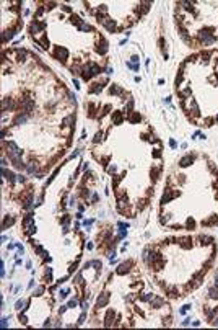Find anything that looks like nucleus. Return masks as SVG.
Listing matches in <instances>:
<instances>
[{
  "label": "nucleus",
  "mask_w": 218,
  "mask_h": 330,
  "mask_svg": "<svg viewBox=\"0 0 218 330\" xmlns=\"http://www.w3.org/2000/svg\"><path fill=\"white\" fill-rule=\"evenodd\" d=\"M26 119H28V115H25V113H20V115H18V116H16L15 119H13V124H15V126H18V124H21V123H25V121H26Z\"/></svg>",
  "instance_id": "nucleus-2"
},
{
  "label": "nucleus",
  "mask_w": 218,
  "mask_h": 330,
  "mask_svg": "<svg viewBox=\"0 0 218 330\" xmlns=\"http://www.w3.org/2000/svg\"><path fill=\"white\" fill-rule=\"evenodd\" d=\"M15 222V218H11V216H7V218H5V221H3V224H2V229L5 231V229H8V227L11 226Z\"/></svg>",
  "instance_id": "nucleus-3"
},
{
  "label": "nucleus",
  "mask_w": 218,
  "mask_h": 330,
  "mask_svg": "<svg viewBox=\"0 0 218 330\" xmlns=\"http://www.w3.org/2000/svg\"><path fill=\"white\" fill-rule=\"evenodd\" d=\"M130 266H132L130 261H124V263H122V265H120L119 268L116 270V273H117V275H125V273H127V271L130 270Z\"/></svg>",
  "instance_id": "nucleus-1"
},
{
  "label": "nucleus",
  "mask_w": 218,
  "mask_h": 330,
  "mask_svg": "<svg viewBox=\"0 0 218 330\" xmlns=\"http://www.w3.org/2000/svg\"><path fill=\"white\" fill-rule=\"evenodd\" d=\"M21 306H23V301H18V302H16V309H20Z\"/></svg>",
  "instance_id": "nucleus-5"
},
{
  "label": "nucleus",
  "mask_w": 218,
  "mask_h": 330,
  "mask_svg": "<svg viewBox=\"0 0 218 330\" xmlns=\"http://www.w3.org/2000/svg\"><path fill=\"white\" fill-rule=\"evenodd\" d=\"M18 181H20V183H25V181H26V178L23 177V175H20V177H18Z\"/></svg>",
  "instance_id": "nucleus-4"
}]
</instances>
